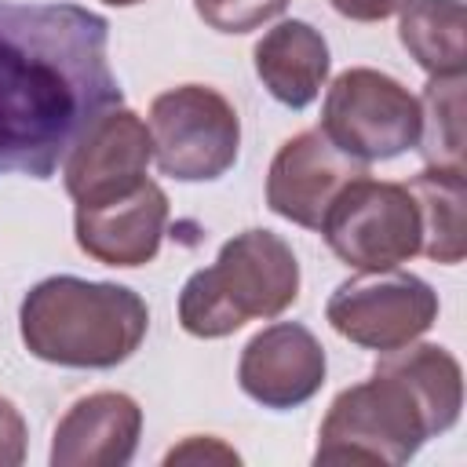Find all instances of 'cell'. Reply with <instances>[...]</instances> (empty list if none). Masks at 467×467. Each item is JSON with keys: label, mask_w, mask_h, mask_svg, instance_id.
Returning a JSON list of instances; mask_svg holds the SVG:
<instances>
[{"label": "cell", "mask_w": 467, "mask_h": 467, "mask_svg": "<svg viewBox=\"0 0 467 467\" xmlns=\"http://www.w3.org/2000/svg\"><path fill=\"white\" fill-rule=\"evenodd\" d=\"M109 22L77 4L0 0V175L47 179L113 106Z\"/></svg>", "instance_id": "1"}, {"label": "cell", "mask_w": 467, "mask_h": 467, "mask_svg": "<svg viewBox=\"0 0 467 467\" xmlns=\"http://www.w3.org/2000/svg\"><path fill=\"white\" fill-rule=\"evenodd\" d=\"M18 328L26 350L40 361L66 368H113L146 339L150 310L142 296L124 285L62 274L26 292Z\"/></svg>", "instance_id": "2"}, {"label": "cell", "mask_w": 467, "mask_h": 467, "mask_svg": "<svg viewBox=\"0 0 467 467\" xmlns=\"http://www.w3.org/2000/svg\"><path fill=\"white\" fill-rule=\"evenodd\" d=\"M299 296V263L274 230H244L219 259L182 285L179 325L197 339H223L252 317H277Z\"/></svg>", "instance_id": "3"}, {"label": "cell", "mask_w": 467, "mask_h": 467, "mask_svg": "<svg viewBox=\"0 0 467 467\" xmlns=\"http://www.w3.org/2000/svg\"><path fill=\"white\" fill-rule=\"evenodd\" d=\"M434 438L416 394L390 372L376 368L372 379L354 383L328 405L314 463H376L398 467Z\"/></svg>", "instance_id": "4"}, {"label": "cell", "mask_w": 467, "mask_h": 467, "mask_svg": "<svg viewBox=\"0 0 467 467\" xmlns=\"http://www.w3.org/2000/svg\"><path fill=\"white\" fill-rule=\"evenodd\" d=\"M325 244L354 270L379 274L420 252V212L405 182L358 175L347 182L321 219Z\"/></svg>", "instance_id": "5"}, {"label": "cell", "mask_w": 467, "mask_h": 467, "mask_svg": "<svg viewBox=\"0 0 467 467\" xmlns=\"http://www.w3.org/2000/svg\"><path fill=\"white\" fill-rule=\"evenodd\" d=\"M153 161L179 182H208L234 168L241 120L226 95L204 84H179L150 106Z\"/></svg>", "instance_id": "6"}, {"label": "cell", "mask_w": 467, "mask_h": 467, "mask_svg": "<svg viewBox=\"0 0 467 467\" xmlns=\"http://www.w3.org/2000/svg\"><path fill=\"white\" fill-rule=\"evenodd\" d=\"M321 135L361 164L390 161L420 142V99L379 69H347L325 95Z\"/></svg>", "instance_id": "7"}, {"label": "cell", "mask_w": 467, "mask_h": 467, "mask_svg": "<svg viewBox=\"0 0 467 467\" xmlns=\"http://www.w3.org/2000/svg\"><path fill=\"white\" fill-rule=\"evenodd\" d=\"M328 325L368 350H398L416 343L438 317V292L405 270H379L343 281L325 306Z\"/></svg>", "instance_id": "8"}, {"label": "cell", "mask_w": 467, "mask_h": 467, "mask_svg": "<svg viewBox=\"0 0 467 467\" xmlns=\"http://www.w3.org/2000/svg\"><path fill=\"white\" fill-rule=\"evenodd\" d=\"M153 139L139 113L113 106L102 113L66 157V193L77 204H99L146 182Z\"/></svg>", "instance_id": "9"}, {"label": "cell", "mask_w": 467, "mask_h": 467, "mask_svg": "<svg viewBox=\"0 0 467 467\" xmlns=\"http://www.w3.org/2000/svg\"><path fill=\"white\" fill-rule=\"evenodd\" d=\"M358 175H368V164L347 157L339 146H332L321 128L292 135L266 175V204L281 219L317 230L336 193L354 182Z\"/></svg>", "instance_id": "10"}, {"label": "cell", "mask_w": 467, "mask_h": 467, "mask_svg": "<svg viewBox=\"0 0 467 467\" xmlns=\"http://www.w3.org/2000/svg\"><path fill=\"white\" fill-rule=\"evenodd\" d=\"M325 347L296 321H277L255 332L237 361L241 390L266 409H296L325 383Z\"/></svg>", "instance_id": "11"}, {"label": "cell", "mask_w": 467, "mask_h": 467, "mask_svg": "<svg viewBox=\"0 0 467 467\" xmlns=\"http://www.w3.org/2000/svg\"><path fill=\"white\" fill-rule=\"evenodd\" d=\"M168 226V197L164 190L146 179L135 190L99 201L77 204V244L84 255L106 266H142L157 255L161 237Z\"/></svg>", "instance_id": "12"}, {"label": "cell", "mask_w": 467, "mask_h": 467, "mask_svg": "<svg viewBox=\"0 0 467 467\" xmlns=\"http://www.w3.org/2000/svg\"><path fill=\"white\" fill-rule=\"evenodd\" d=\"M142 409L120 390L80 398L55 427L51 467H124L135 456Z\"/></svg>", "instance_id": "13"}, {"label": "cell", "mask_w": 467, "mask_h": 467, "mask_svg": "<svg viewBox=\"0 0 467 467\" xmlns=\"http://www.w3.org/2000/svg\"><path fill=\"white\" fill-rule=\"evenodd\" d=\"M255 73L281 106L303 109L328 80V44L310 22L285 18L255 44Z\"/></svg>", "instance_id": "14"}, {"label": "cell", "mask_w": 467, "mask_h": 467, "mask_svg": "<svg viewBox=\"0 0 467 467\" xmlns=\"http://www.w3.org/2000/svg\"><path fill=\"white\" fill-rule=\"evenodd\" d=\"M376 368L398 376L416 394V401L427 412L431 434H445L460 420V409H463V372H460V361L445 347L405 343L398 350H387L376 361Z\"/></svg>", "instance_id": "15"}, {"label": "cell", "mask_w": 467, "mask_h": 467, "mask_svg": "<svg viewBox=\"0 0 467 467\" xmlns=\"http://www.w3.org/2000/svg\"><path fill=\"white\" fill-rule=\"evenodd\" d=\"M409 193L420 212V252L431 255L434 263L456 266L467 252V179L463 168H434L427 164L420 175H412Z\"/></svg>", "instance_id": "16"}, {"label": "cell", "mask_w": 467, "mask_h": 467, "mask_svg": "<svg viewBox=\"0 0 467 467\" xmlns=\"http://www.w3.org/2000/svg\"><path fill=\"white\" fill-rule=\"evenodd\" d=\"M398 36L420 69L431 77H456L463 55V0H405Z\"/></svg>", "instance_id": "17"}, {"label": "cell", "mask_w": 467, "mask_h": 467, "mask_svg": "<svg viewBox=\"0 0 467 467\" xmlns=\"http://www.w3.org/2000/svg\"><path fill=\"white\" fill-rule=\"evenodd\" d=\"M427 164L463 168V73L431 77L420 99V142Z\"/></svg>", "instance_id": "18"}, {"label": "cell", "mask_w": 467, "mask_h": 467, "mask_svg": "<svg viewBox=\"0 0 467 467\" xmlns=\"http://www.w3.org/2000/svg\"><path fill=\"white\" fill-rule=\"evenodd\" d=\"M193 7L215 33H252L277 18L288 0H193Z\"/></svg>", "instance_id": "19"}, {"label": "cell", "mask_w": 467, "mask_h": 467, "mask_svg": "<svg viewBox=\"0 0 467 467\" xmlns=\"http://www.w3.org/2000/svg\"><path fill=\"white\" fill-rule=\"evenodd\" d=\"M22 460H26V420L7 398H0V467H18Z\"/></svg>", "instance_id": "20"}, {"label": "cell", "mask_w": 467, "mask_h": 467, "mask_svg": "<svg viewBox=\"0 0 467 467\" xmlns=\"http://www.w3.org/2000/svg\"><path fill=\"white\" fill-rule=\"evenodd\" d=\"M328 4L350 22H383L398 15L405 0H328Z\"/></svg>", "instance_id": "21"}, {"label": "cell", "mask_w": 467, "mask_h": 467, "mask_svg": "<svg viewBox=\"0 0 467 467\" xmlns=\"http://www.w3.org/2000/svg\"><path fill=\"white\" fill-rule=\"evenodd\" d=\"M190 456H197V460H201V456H204V460H208V456H215V460L237 463V452H230V449H226V445H219V441H204V438H190L182 449H171L164 460H168V463H175V460H190Z\"/></svg>", "instance_id": "22"}, {"label": "cell", "mask_w": 467, "mask_h": 467, "mask_svg": "<svg viewBox=\"0 0 467 467\" xmlns=\"http://www.w3.org/2000/svg\"><path fill=\"white\" fill-rule=\"evenodd\" d=\"M102 4H113V7H131V4H142V0H102Z\"/></svg>", "instance_id": "23"}]
</instances>
